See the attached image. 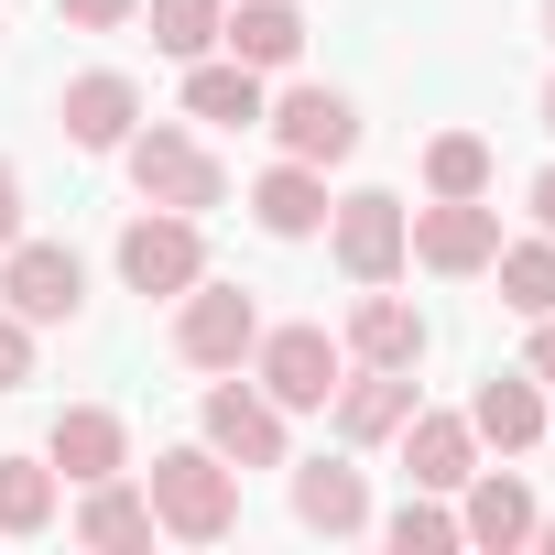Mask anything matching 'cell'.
Masks as SVG:
<instances>
[{
	"instance_id": "cell-1",
	"label": "cell",
	"mask_w": 555,
	"mask_h": 555,
	"mask_svg": "<svg viewBox=\"0 0 555 555\" xmlns=\"http://www.w3.org/2000/svg\"><path fill=\"white\" fill-rule=\"evenodd\" d=\"M142 501H153V522H164L175 544H218V533L240 522V468L196 436V447H164V457L142 468Z\"/></svg>"
},
{
	"instance_id": "cell-2",
	"label": "cell",
	"mask_w": 555,
	"mask_h": 555,
	"mask_svg": "<svg viewBox=\"0 0 555 555\" xmlns=\"http://www.w3.org/2000/svg\"><path fill=\"white\" fill-rule=\"evenodd\" d=\"M120 164H131V196H142V207H185V218L229 207V164H218L185 120H142V131L120 142Z\"/></svg>"
},
{
	"instance_id": "cell-3",
	"label": "cell",
	"mask_w": 555,
	"mask_h": 555,
	"mask_svg": "<svg viewBox=\"0 0 555 555\" xmlns=\"http://www.w3.org/2000/svg\"><path fill=\"white\" fill-rule=\"evenodd\" d=\"M250 338H261L250 284H218V272H196V284L175 295V360H185V371H240Z\"/></svg>"
},
{
	"instance_id": "cell-4",
	"label": "cell",
	"mask_w": 555,
	"mask_h": 555,
	"mask_svg": "<svg viewBox=\"0 0 555 555\" xmlns=\"http://www.w3.org/2000/svg\"><path fill=\"white\" fill-rule=\"evenodd\" d=\"M250 382L284 403V414H327V392L349 382V349L327 327H261L250 338Z\"/></svg>"
},
{
	"instance_id": "cell-5",
	"label": "cell",
	"mask_w": 555,
	"mask_h": 555,
	"mask_svg": "<svg viewBox=\"0 0 555 555\" xmlns=\"http://www.w3.org/2000/svg\"><path fill=\"white\" fill-rule=\"evenodd\" d=\"M0 306L23 327H77L88 317V261L66 240H12L0 250Z\"/></svg>"
},
{
	"instance_id": "cell-6",
	"label": "cell",
	"mask_w": 555,
	"mask_h": 555,
	"mask_svg": "<svg viewBox=\"0 0 555 555\" xmlns=\"http://www.w3.org/2000/svg\"><path fill=\"white\" fill-rule=\"evenodd\" d=\"M490 250H501V207H490V196H436V207H403V261L447 272V284L490 272Z\"/></svg>"
},
{
	"instance_id": "cell-7",
	"label": "cell",
	"mask_w": 555,
	"mask_h": 555,
	"mask_svg": "<svg viewBox=\"0 0 555 555\" xmlns=\"http://www.w3.org/2000/svg\"><path fill=\"white\" fill-rule=\"evenodd\" d=\"M196 272H207V218L142 207V218L120 229V284H131V295H185Z\"/></svg>"
},
{
	"instance_id": "cell-8",
	"label": "cell",
	"mask_w": 555,
	"mask_h": 555,
	"mask_svg": "<svg viewBox=\"0 0 555 555\" xmlns=\"http://www.w3.org/2000/svg\"><path fill=\"white\" fill-rule=\"evenodd\" d=\"M196 436H207L229 468H284V403H272L261 382H207Z\"/></svg>"
},
{
	"instance_id": "cell-9",
	"label": "cell",
	"mask_w": 555,
	"mask_h": 555,
	"mask_svg": "<svg viewBox=\"0 0 555 555\" xmlns=\"http://www.w3.org/2000/svg\"><path fill=\"white\" fill-rule=\"evenodd\" d=\"M261 131L284 142L295 164H349V153H360V109H349V88H284V99H261Z\"/></svg>"
},
{
	"instance_id": "cell-10",
	"label": "cell",
	"mask_w": 555,
	"mask_h": 555,
	"mask_svg": "<svg viewBox=\"0 0 555 555\" xmlns=\"http://www.w3.org/2000/svg\"><path fill=\"white\" fill-rule=\"evenodd\" d=\"M327 250H338L349 284H392V272H403V196H382V185L338 196L327 207Z\"/></svg>"
},
{
	"instance_id": "cell-11",
	"label": "cell",
	"mask_w": 555,
	"mask_h": 555,
	"mask_svg": "<svg viewBox=\"0 0 555 555\" xmlns=\"http://www.w3.org/2000/svg\"><path fill=\"white\" fill-rule=\"evenodd\" d=\"M55 120H66V142H77V153H120V142L142 131V88H131L120 66H88V77H66Z\"/></svg>"
},
{
	"instance_id": "cell-12",
	"label": "cell",
	"mask_w": 555,
	"mask_h": 555,
	"mask_svg": "<svg viewBox=\"0 0 555 555\" xmlns=\"http://www.w3.org/2000/svg\"><path fill=\"white\" fill-rule=\"evenodd\" d=\"M44 457H55V479H77V490H88V479H120V468H131V425H120L109 403H66V414L44 425Z\"/></svg>"
},
{
	"instance_id": "cell-13",
	"label": "cell",
	"mask_w": 555,
	"mask_h": 555,
	"mask_svg": "<svg viewBox=\"0 0 555 555\" xmlns=\"http://www.w3.org/2000/svg\"><path fill=\"white\" fill-rule=\"evenodd\" d=\"M284 468H295V457H284ZM295 522L327 533V544L371 533V479H360L349 457H306V468H295Z\"/></svg>"
},
{
	"instance_id": "cell-14",
	"label": "cell",
	"mask_w": 555,
	"mask_h": 555,
	"mask_svg": "<svg viewBox=\"0 0 555 555\" xmlns=\"http://www.w3.org/2000/svg\"><path fill=\"white\" fill-rule=\"evenodd\" d=\"M360 371H414L425 360V317L403 306V295H382V284H360V306H349V338H338Z\"/></svg>"
},
{
	"instance_id": "cell-15",
	"label": "cell",
	"mask_w": 555,
	"mask_h": 555,
	"mask_svg": "<svg viewBox=\"0 0 555 555\" xmlns=\"http://www.w3.org/2000/svg\"><path fill=\"white\" fill-rule=\"evenodd\" d=\"M468 436L501 447V457L544 447V382H533V371H490V382L468 392Z\"/></svg>"
},
{
	"instance_id": "cell-16",
	"label": "cell",
	"mask_w": 555,
	"mask_h": 555,
	"mask_svg": "<svg viewBox=\"0 0 555 555\" xmlns=\"http://www.w3.org/2000/svg\"><path fill=\"white\" fill-rule=\"evenodd\" d=\"M457 544H533V490L512 479V468H468L457 479Z\"/></svg>"
},
{
	"instance_id": "cell-17",
	"label": "cell",
	"mask_w": 555,
	"mask_h": 555,
	"mask_svg": "<svg viewBox=\"0 0 555 555\" xmlns=\"http://www.w3.org/2000/svg\"><path fill=\"white\" fill-rule=\"evenodd\" d=\"M218 55H240V66H261V77H284V66L306 55V12H295V0H229Z\"/></svg>"
},
{
	"instance_id": "cell-18",
	"label": "cell",
	"mask_w": 555,
	"mask_h": 555,
	"mask_svg": "<svg viewBox=\"0 0 555 555\" xmlns=\"http://www.w3.org/2000/svg\"><path fill=\"white\" fill-rule=\"evenodd\" d=\"M327 414H338V447H392L414 414V371H360L327 392Z\"/></svg>"
},
{
	"instance_id": "cell-19",
	"label": "cell",
	"mask_w": 555,
	"mask_h": 555,
	"mask_svg": "<svg viewBox=\"0 0 555 555\" xmlns=\"http://www.w3.org/2000/svg\"><path fill=\"white\" fill-rule=\"evenodd\" d=\"M250 218H261V240H317L327 229V164H272L261 185H250Z\"/></svg>"
},
{
	"instance_id": "cell-20",
	"label": "cell",
	"mask_w": 555,
	"mask_h": 555,
	"mask_svg": "<svg viewBox=\"0 0 555 555\" xmlns=\"http://www.w3.org/2000/svg\"><path fill=\"white\" fill-rule=\"evenodd\" d=\"M261 66H240V55H196L185 66V120H218V131H261Z\"/></svg>"
},
{
	"instance_id": "cell-21",
	"label": "cell",
	"mask_w": 555,
	"mask_h": 555,
	"mask_svg": "<svg viewBox=\"0 0 555 555\" xmlns=\"http://www.w3.org/2000/svg\"><path fill=\"white\" fill-rule=\"evenodd\" d=\"M468 468H479L468 414H425V403H414V414H403V479H414V490H457Z\"/></svg>"
},
{
	"instance_id": "cell-22",
	"label": "cell",
	"mask_w": 555,
	"mask_h": 555,
	"mask_svg": "<svg viewBox=\"0 0 555 555\" xmlns=\"http://www.w3.org/2000/svg\"><path fill=\"white\" fill-rule=\"evenodd\" d=\"M55 512H66L55 457H0V533H12V544H34V533H55Z\"/></svg>"
},
{
	"instance_id": "cell-23",
	"label": "cell",
	"mask_w": 555,
	"mask_h": 555,
	"mask_svg": "<svg viewBox=\"0 0 555 555\" xmlns=\"http://www.w3.org/2000/svg\"><path fill=\"white\" fill-rule=\"evenodd\" d=\"M77 544H153V501L131 490V468L120 479H88V501H77Z\"/></svg>"
},
{
	"instance_id": "cell-24",
	"label": "cell",
	"mask_w": 555,
	"mask_h": 555,
	"mask_svg": "<svg viewBox=\"0 0 555 555\" xmlns=\"http://www.w3.org/2000/svg\"><path fill=\"white\" fill-rule=\"evenodd\" d=\"M490 272H501V306L533 327V317H555V240L533 229V240H501L490 250Z\"/></svg>"
},
{
	"instance_id": "cell-25",
	"label": "cell",
	"mask_w": 555,
	"mask_h": 555,
	"mask_svg": "<svg viewBox=\"0 0 555 555\" xmlns=\"http://www.w3.org/2000/svg\"><path fill=\"white\" fill-rule=\"evenodd\" d=\"M142 23H153V55L196 66V55H218V23H229V0H142Z\"/></svg>"
},
{
	"instance_id": "cell-26",
	"label": "cell",
	"mask_w": 555,
	"mask_h": 555,
	"mask_svg": "<svg viewBox=\"0 0 555 555\" xmlns=\"http://www.w3.org/2000/svg\"><path fill=\"white\" fill-rule=\"evenodd\" d=\"M490 175H501V164H490L479 131H436V142H425V196H490Z\"/></svg>"
},
{
	"instance_id": "cell-27",
	"label": "cell",
	"mask_w": 555,
	"mask_h": 555,
	"mask_svg": "<svg viewBox=\"0 0 555 555\" xmlns=\"http://www.w3.org/2000/svg\"><path fill=\"white\" fill-rule=\"evenodd\" d=\"M382 533H392V555H447V544H457V512H447V490H414Z\"/></svg>"
},
{
	"instance_id": "cell-28",
	"label": "cell",
	"mask_w": 555,
	"mask_h": 555,
	"mask_svg": "<svg viewBox=\"0 0 555 555\" xmlns=\"http://www.w3.org/2000/svg\"><path fill=\"white\" fill-rule=\"evenodd\" d=\"M23 382H34V327L0 306V392H23Z\"/></svg>"
},
{
	"instance_id": "cell-29",
	"label": "cell",
	"mask_w": 555,
	"mask_h": 555,
	"mask_svg": "<svg viewBox=\"0 0 555 555\" xmlns=\"http://www.w3.org/2000/svg\"><path fill=\"white\" fill-rule=\"evenodd\" d=\"M55 12H66L77 34H120V23H142V0H55Z\"/></svg>"
},
{
	"instance_id": "cell-30",
	"label": "cell",
	"mask_w": 555,
	"mask_h": 555,
	"mask_svg": "<svg viewBox=\"0 0 555 555\" xmlns=\"http://www.w3.org/2000/svg\"><path fill=\"white\" fill-rule=\"evenodd\" d=\"M12 240H23V175L0 164V250H12Z\"/></svg>"
},
{
	"instance_id": "cell-31",
	"label": "cell",
	"mask_w": 555,
	"mask_h": 555,
	"mask_svg": "<svg viewBox=\"0 0 555 555\" xmlns=\"http://www.w3.org/2000/svg\"><path fill=\"white\" fill-rule=\"evenodd\" d=\"M522 207H533V229H544V240H555V164H544V175H533V185H522Z\"/></svg>"
},
{
	"instance_id": "cell-32",
	"label": "cell",
	"mask_w": 555,
	"mask_h": 555,
	"mask_svg": "<svg viewBox=\"0 0 555 555\" xmlns=\"http://www.w3.org/2000/svg\"><path fill=\"white\" fill-rule=\"evenodd\" d=\"M522 371H533V382H555V317H533V349H522Z\"/></svg>"
},
{
	"instance_id": "cell-33",
	"label": "cell",
	"mask_w": 555,
	"mask_h": 555,
	"mask_svg": "<svg viewBox=\"0 0 555 555\" xmlns=\"http://www.w3.org/2000/svg\"><path fill=\"white\" fill-rule=\"evenodd\" d=\"M533 544H544V555H555V512H533Z\"/></svg>"
},
{
	"instance_id": "cell-34",
	"label": "cell",
	"mask_w": 555,
	"mask_h": 555,
	"mask_svg": "<svg viewBox=\"0 0 555 555\" xmlns=\"http://www.w3.org/2000/svg\"><path fill=\"white\" fill-rule=\"evenodd\" d=\"M544 131H555V77H544Z\"/></svg>"
},
{
	"instance_id": "cell-35",
	"label": "cell",
	"mask_w": 555,
	"mask_h": 555,
	"mask_svg": "<svg viewBox=\"0 0 555 555\" xmlns=\"http://www.w3.org/2000/svg\"><path fill=\"white\" fill-rule=\"evenodd\" d=\"M544 44H555V0H544Z\"/></svg>"
},
{
	"instance_id": "cell-36",
	"label": "cell",
	"mask_w": 555,
	"mask_h": 555,
	"mask_svg": "<svg viewBox=\"0 0 555 555\" xmlns=\"http://www.w3.org/2000/svg\"><path fill=\"white\" fill-rule=\"evenodd\" d=\"M544 447H555V403H544Z\"/></svg>"
}]
</instances>
